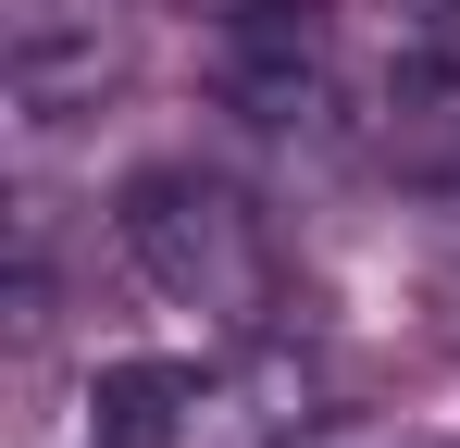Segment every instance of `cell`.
<instances>
[{"label":"cell","mask_w":460,"mask_h":448,"mask_svg":"<svg viewBox=\"0 0 460 448\" xmlns=\"http://www.w3.org/2000/svg\"><path fill=\"white\" fill-rule=\"evenodd\" d=\"M112 237H125V262L150 274V299L225 324V336H274V311H287V249H274V224L249 212V187H225L212 162H150V175H125Z\"/></svg>","instance_id":"obj_1"},{"label":"cell","mask_w":460,"mask_h":448,"mask_svg":"<svg viewBox=\"0 0 460 448\" xmlns=\"http://www.w3.org/2000/svg\"><path fill=\"white\" fill-rule=\"evenodd\" d=\"M212 50H225V100L249 125H311L323 112V0H225Z\"/></svg>","instance_id":"obj_2"},{"label":"cell","mask_w":460,"mask_h":448,"mask_svg":"<svg viewBox=\"0 0 460 448\" xmlns=\"http://www.w3.org/2000/svg\"><path fill=\"white\" fill-rule=\"evenodd\" d=\"M0 75H13V112H25V125L87 112V100L112 87V25H100V0H25Z\"/></svg>","instance_id":"obj_3"},{"label":"cell","mask_w":460,"mask_h":448,"mask_svg":"<svg viewBox=\"0 0 460 448\" xmlns=\"http://www.w3.org/2000/svg\"><path fill=\"white\" fill-rule=\"evenodd\" d=\"M212 373L187 362H100L87 373V448H199Z\"/></svg>","instance_id":"obj_4"},{"label":"cell","mask_w":460,"mask_h":448,"mask_svg":"<svg viewBox=\"0 0 460 448\" xmlns=\"http://www.w3.org/2000/svg\"><path fill=\"white\" fill-rule=\"evenodd\" d=\"M385 25H398L411 63H448L460 75V0H385Z\"/></svg>","instance_id":"obj_5"}]
</instances>
